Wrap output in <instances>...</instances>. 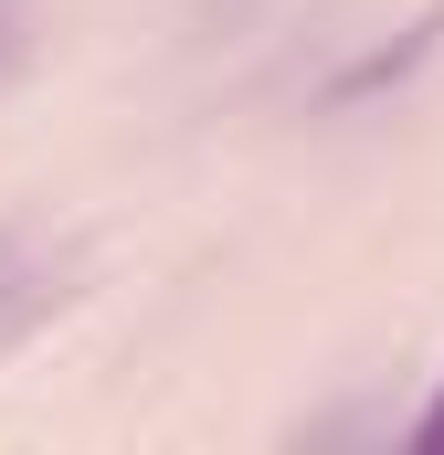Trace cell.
I'll return each instance as SVG.
<instances>
[{
	"instance_id": "6da1fadb",
	"label": "cell",
	"mask_w": 444,
	"mask_h": 455,
	"mask_svg": "<svg viewBox=\"0 0 444 455\" xmlns=\"http://www.w3.org/2000/svg\"><path fill=\"white\" fill-rule=\"evenodd\" d=\"M413 445H424V455H444V392L424 403V413H413Z\"/></svg>"
}]
</instances>
